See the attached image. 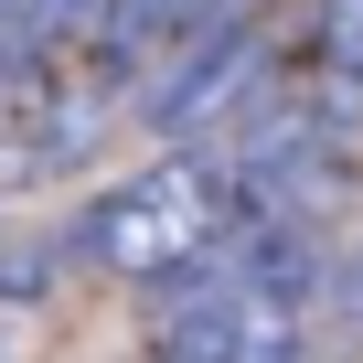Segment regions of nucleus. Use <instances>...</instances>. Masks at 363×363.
<instances>
[{"label": "nucleus", "instance_id": "f257e3e1", "mask_svg": "<svg viewBox=\"0 0 363 363\" xmlns=\"http://www.w3.org/2000/svg\"><path fill=\"white\" fill-rule=\"evenodd\" d=\"M257 86H267V33H257V11H225L193 43L160 54V75L139 86V128L171 139V150H203V139H225V118Z\"/></svg>", "mask_w": 363, "mask_h": 363}, {"label": "nucleus", "instance_id": "f03ea898", "mask_svg": "<svg viewBox=\"0 0 363 363\" xmlns=\"http://www.w3.org/2000/svg\"><path fill=\"white\" fill-rule=\"evenodd\" d=\"M107 128H118V86L86 75L75 54H43L0 96V182H65L96 160Z\"/></svg>", "mask_w": 363, "mask_h": 363}, {"label": "nucleus", "instance_id": "7ed1b4c3", "mask_svg": "<svg viewBox=\"0 0 363 363\" xmlns=\"http://www.w3.org/2000/svg\"><path fill=\"white\" fill-rule=\"evenodd\" d=\"M150 363H310V331L235 289H203L182 310H150Z\"/></svg>", "mask_w": 363, "mask_h": 363}, {"label": "nucleus", "instance_id": "20e7f679", "mask_svg": "<svg viewBox=\"0 0 363 363\" xmlns=\"http://www.w3.org/2000/svg\"><path fill=\"white\" fill-rule=\"evenodd\" d=\"M225 11H246V0H96V22H86L75 65H86V75H107V86L128 96L171 43H193V33H203V22H225Z\"/></svg>", "mask_w": 363, "mask_h": 363}, {"label": "nucleus", "instance_id": "39448f33", "mask_svg": "<svg viewBox=\"0 0 363 363\" xmlns=\"http://www.w3.org/2000/svg\"><path fill=\"white\" fill-rule=\"evenodd\" d=\"M225 289H235V299H257V310H278V320H299V310H320V299H331V257H320V235H310V225L267 214V225H246V235L225 246Z\"/></svg>", "mask_w": 363, "mask_h": 363}, {"label": "nucleus", "instance_id": "423d86ee", "mask_svg": "<svg viewBox=\"0 0 363 363\" xmlns=\"http://www.w3.org/2000/svg\"><path fill=\"white\" fill-rule=\"evenodd\" d=\"M11 22H22V43H33V65H43V54H75V43H86L96 0H11Z\"/></svg>", "mask_w": 363, "mask_h": 363}, {"label": "nucleus", "instance_id": "0eeeda50", "mask_svg": "<svg viewBox=\"0 0 363 363\" xmlns=\"http://www.w3.org/2000/svg\"><path fill=\"white\" fill-rule=\"evenodd\" d=\"M320 75L363 96V0H320Z\"/></svg>", "mask_w": 363, "mask_h": 363}, {"label": "nucleus", "instance_id": "6e6552de", "mask_svg": "<svg viewBox=\"0 0 363 363\" xmlns=\"http://www.w3.org/2000/svg\"><path fill=\"white\" fill-rule=\"evenodd\" d=\"M331 310H342V331L363 342V246H352V257L331 267Z\"/></svg>", "mask_w": 363, "mask_h": 363}]
</instances>
